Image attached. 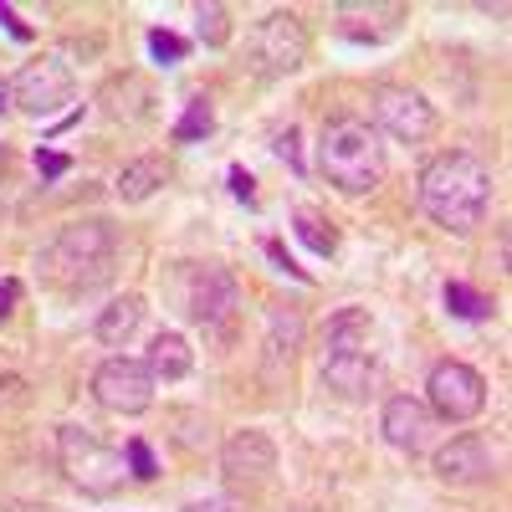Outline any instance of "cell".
Instances as JSON below:
<instances>
[{
	"instance_id": "cell-1",
	"label": "cell",
	"mask_w": 512,
	"mask_h": 512,
	"mask_svg": "<svg viewBox=\"0 0 512 512\" xmlns=\"http://www.w3.org/2000/svg\"><path fill=\"white\" fill-rule=\"evenodd\" d=\"M487 200H492V169L477 154L451 149L420 169V210L451 236H466L472 226H482Z\"/></svg>"
},
{
	"instance_id": "cell-2",
	"label": "cell",
	"mask_w": 512,
	"mask_h": 512,
	"mask_svg": "<svg viewBox=\"0 0 512 512\" xmlns=\"http://www.w3.org/2000/svg\"><path fill=\"white\" fill-rule=\"evenodd\" d=\"M318 164H323V180L338 195H369L384 175L379 164V134L364 118H333L318 139Z\"/></svg>"
},
{
	"instance_id": "cell-3",
	"label": "cell",
	"mask_w": 512,
	"mask_h": 512,
	"mask_svg": "<svg viewBox=\"0 0 512 512\" xmlns=\"http://www.w3.org/2000/svg\"><path fill=\"white\" fill-rule=\"evenodd\" d=\"M41 267L47 277L67 292H82L108 277L113 267V231L103 221H77V226H62L52 236V246L41 251Z\"/></svg>"
},
{
	"instance_id": "cell-4",
	"label": "cell",
	"mask_w": 512,
	"mask_h": 512,
	"mask_svg": "<svg viewBox=\"0 0 512 512\" xmlns=\"http://www.w3.org/2000/svg\"><path fill=\"white\" fill-rule=\"evenodd\" d=\"M57 461H62L67 482L82 487L88 497H113L128 472V461L113 446H103L93 431H82V425H62L57 431Z\"/></svg>"
},
{
	"instance_id": "cell-5",
	"label": "cell",
	"mask_w": 512,
	"mask_h": 512,
	"mask_svg": "<svg viewBox=\"0 0 512 512\" xmlns=\"http://www.w3.org/2000/svg\"><path fill=\"white\" fill-rule=\"evenodd\" d=\"M425 395H431L425 410H431L436 420L466 425V420H477L487 410V379L472 364H461V359H441L431 369V379H425Z\"/></svg>"
},
{
	"instance_id": "cell-6",
	"label": "cell",
	"mask_w": 512,
	"mask_h": 512,
	"mask_svg": "<svg viewBox=\"0 0 512 512\" xmlns=\"http://www.w3.org/2000/svg\"><path fill=\"white\" fill-rule=\"evenodd\" d=\"M251 57L262 77H287L308 62V26L297 11H267L251 31Z\"/></svg>"
},
{
	"instance_id": "cell-7",
	"label": "cell",
	"mask_w": 512,
	"mask_h": 512,
	"mask_svg": "<svg viewBox=\"0 0 512 512\" xmlns=\"http://www.w3.org/2000/svg\"><path fill=\"white\" fill-rule=\"evenodd\" d=\"M77 98V77L62 57H41V62H26L16 77H11V108L31 113V118H47L57 113L62 103Z\"/></svg>"
},
{
	"instance_id": "cell-8",
	"label": "cell",
	"mask_w": 512,
	"mask_h": 512,
	"mask_svg": "<svg viewBox=\"0 0 512 512\" xmlns=\"http://www.w3.org/2000/svg\"><path fill=\"white\" fill-rule=\"evenodd\" d=\"M93 400L103 410H113V415H144L154 405V374H149V364L123 359V354L103 359L93 369Z\"/></svg>"
},
{
	"instance_id": "cell-9",
	"label": "cell",
	"mask_w": 512,
	"mask_h": 512,
	"mask_svg": "<svg viewBox=\"0 0 512 512\" xmlns=\"http://www.w3.org/2000/svg\"><path fill=\"white\" fill-rule=\"evenodd\" d=\"M374 118L390 139L400 144H425L436 134V108L425 103L415 88H400V82H384V88H374Z\"/></svg>"
},
{
	"instance_id": "cell-10",
	"label": "cell",
	"mask_w": 512,
	"mask_h": 512,
	"mask_svg": "<svg viewBox=\"0 0 512 512\" xmlns=\"http://www.w3.org/2000/svg\"><path fill=\"white\" fill-rule=\"evenodd\" d=\"M379 431H384V441H390L395 451H425L431 446V436H436V415L425 410L420 400H410V395H395V400H384V415H379Z\"/></svg>"
},
{
	"instance_id": "cell-11",
	"label": "cell",
	"mask_w": 512,
	"mask_h": 512,
	"mask_svg": "<svg viewBox=\"0 0 512 512\" xmlns=\"http://www.w3.org/2000/svg\"><path fill=\"white\" fill-rule=\"evenodd\" d=\"M221 472L226 482H267L277 472V446L267 431H236L221 446Z\"/></svg>"
},
{
	"instance_id": "cell-12",
	"label": "cell",
	"mask_w": 512,
	"mask_h": 512,
	"mask_svg": "<svg viewBox=\"0 0 512 512\" xmlns=\"http://www.w3.org/2000/svg\"><path fill=\"white\" fill-rule=\"evenodd\" d=\"M236 303H241V287H236L231 272H221V267H195V272H190L185 308H190L195 323H221Z\"/></svg>"
},
{
	"instance_id": "cell-13",
	"label": "cell",
	"mask_w": 512,
	"mask_h": 512,
	"mask_svg": "<svg viewBox=\"0 0 512 512\" xmlns=\"http://www.w3.org/2000/svg\"><path fill=\"white\" fill-rule=\"evenodd\" d=\"M303 313L297 308H282V303H272L267 308V349H262V374H267V384H277L282 379V369H292V354L303 349Z\"/></svg>"
},
{
	"instance_id": "cell-14",
	"label": "cell",
	"mask_w": 512,
	"mask_h": 512,
	"mask_svg": "<svg viewBox=\"0 0 512 512\" xmlns=\"http://www.w3.org/2000/svg\"><path fill=\"white\" fill-rule=\"evenodd\" d=\"M436 477L446 487H472V482H487L492 477V456H487V441L482 436H456L436 451Z\"/></svg>"
},
{
	"instance_id": "cell-15",
	"label": "cell",
	"mask_w": 512,
	"mask_h": 512,
	"mask_svg": "<svg viewBox=\"0 0 512 512\" xmlns=\"http://www.w3.org/2000/svg\"><path fill=\"white\" fill-rule=\"evenodd\" d=\"M333 16H338V31H344L349 41H384V36L400 31V21L410 11L400 6V0H369V6H364V0H359V6L349 0V6H338Z\"/></svg>"
},
{
	"instance_id": "cell-16",
	"label": "cell",
	"mask_w": 512,
	"mask_h": 512,
	"mask_svg": "<svg viewBox=\"0 0 512 512\" xmlns=\"http://www.w3.org/2000/svg\"><path fill=\"white\" fill-rule=\"evenodd\" d=\"M369 313L364 308H338L323 323V359L328 354H369Z\"/></svg>"
},
{
	"instance_id": "cell-17",
	"label": "cell",
	"mask_w": 512,
	"mask_h": 512,
	"mask_svg": "<svg viewBox=\"0 0 512 512\" xmlns=\"http://www.w3.org/2000/svg\"><path fill=\"white\" fill-rule=\"evenodd\" d=\"M139 323H144V297H113V303L98 313V323H93V338L98 344H108V349H118V344H128V338L139 333Z\"/></svg>"
},
{
	"instance_id": "cell-18",
	"label": "cell",
	"mask_w": 512,
	"mask_h": 512,
	"mask_svg": "<svg viewBox=\"0 0 512 512\" xmlns=\"http://www.w3.org/2000/svg\"><path fill=\"white\" fill-rule=\"evenodd\" d=\"M144 364H149L154 379L169 384V379H185V374L195 369V349L185 344L180 333H154V344H149V359H144Z\"/></svg>"
},
{
	"instance_id": "cell-19",
	"label": "cell",
	"mask_w": 512,
	"mask_h": 512,
	"mask_svg": "<svg viewBox=\"0 0 512 512\" xmlns=\"http://www.w3.org/2000/svg\"><path fill=\"white\" fill-rule=\"evenodd\" d=\"M323 379L333 384V390H344V395H364V390H374L379 369H374L369 354H328L323 359Z\"/></svg>"
},
{
	"instance_id": "cell-20",
	"label": "cell",
	"mask_w": 512,
	"mask_h": 512,
	"mask_svg": "<svg viewBox=\"0 0 512 512\" xmlns=\"http://www.w3.org/2000/svg\"><path fill=\"white\" fill-rule=\"evenodd\" d=\"M164 180H169V164H164L159 154H144V159H134V164H123L118 195H123V200H149Z\"/></svg>"
},
{
	"instance_id": "cell-21",
	"label": "cell",
	"mask_w": 512,
	"mask_h": 512,
	"mask_svg": "<svg viewBox=\"0 0 512 512\" xmlns=\"http://www.w3.org/2000/svg\"><path fill=\"white\" fill-rule=\"evenodd\" d=\"M195 36L205 41V47H226V41H231V11L216 6V0L195 6Z\"/></svg>"
},
{
	"instance_id": "cell-22",
	"label": "cell",
	"mask_w": 512,
	"mask_h": 512,
	"mask_svg": "<svg viewBox=\"0 0 512 512\" xmlns=\"http://www.w3.org/2000/svg\"><path fill=\"white\" fill-rule=\"evenodd\" d=\"M446 308H451L456 318H472V323H477V318H492V308H497V303H492L487 292L466 287V282H446Z\"/></svg>"
},
{
	"instance_id": "cell-23",
	"label": "cell",
	"mask_w": 512,
	"mask_h": 512,
	"mask_svg": "<svg viewBox=\"0 0 512 512\" xmlns=\"http://www.w3.org/2000/svg\"><path fill=\"white\" fill-rule=\"evenodd\" d=\"M210 128H216V113H210V98H200V93H195V98L185 103V118L175 123V139H180V144H200V139L210 134Z\"/></svg>"
},
{
	"instance_id": "cell-24",
	"label": "cell",
	"mask_w": 512,
	"mask_h": 512,
	"mask_svg": "<svg viewBox=\"0 0 512 512\" xmlns=\"http://www.w3.org/2000/svg\"><path fill=\"white\" fill-rule=\"evenodd\" d=\"M210 420L200 415V410H180L175 415V446H185V451H210Z\"/></svg>"
},
{
	"instance_id": "cell-25",
	"label": "cell",
	"mask_w": 512,
	"mask_h": 512,
	"mask_svg": "<svg viewBox=\"0 0 512 512\" xmlns=\"http://www.w3.org/2000/svg\"><path fill=\"white\" fill-rule=\"evenodd\" d=\"M292 231L303 236L318 256H333V251H338V236H333V231H328V226L313 216V210H297V216H292Z\"/></svg>"
},
{
	"instance_id": "cell-26",
	"label": "cell",
	"mask_w": 512,
	"mask_h": 512,
	"mask_svg": "<svg viewBox=\"0 0 512 512\" xmlns=\"http://www.w3.org/2000/svg\"><path fill=\"white\" fill-rule=\"evenodd\" d=\"M123 461H128V477H139V482H154L159 477V461H154V451H149L144 436H134V441L123 446Z\"/></svg>"
},
{
	"instance_id": "cell-27",
	"label": "cell",
	"mask_w": 512,
	"mask_h": 512,
	"mask_svg": "<svg viewBox=\"0 0 512 512\" xmlns=\"http://www.w3.org/2000/svg\"><path fill=\"white\" fill-rule=\"evenodd\" d=\"M149 52H154V62H164V67H175V62H185V52H190V41H180L175 31H164V26H154V31H149Z\"/></svg>"
},
{
	"instance_id": "cell-28",
	"label": "cell",
	"mask_w": 512,
	"mask_h": 512,
	"mask_svg": "<svg viewBox=\"0 0 512 512\" xmlns=\"http://www.w3.org/2000/svg\"><path fill=\"white\" fill-rule=\"evenodd\" d=\"M36 169H41V180H62L67 169H72V159H67V154H57V149H47V144H41V149H36Z\"/></svg>"
},
{
	"instance_id": "cell-29",
	"label": "cell",
	"mask_w": 512,
	"mask_h": 512,
	"mask_svg": "<svg viewBox=\"0 0 512 512\" xmlns=\"http://www.w3.org/2000/svg\"><path fill=\"white\" fill-rule=\"evenodd\" d=\"M277 154L297 169V175H303V154H297V128H287V134H277Z\"/></svg>"
},
{
	"instance_id": "cell-30",
	"label": "cell",
	"mask_w": 512,
	"mask_h": 512,
	"mask_svg": "<svg viewBox=\"0 0 512 512\" xmlns=\"http://www.w3.org/2000/svg\"><path fill=\"white\" fill-rule=\"evenodd\" d=\"M16 303H21V282L16 277H0V318H11Z\"/></svg>"
},
{
	"instance_id": "cell-31",
	"label": "cell",
	"mask_w": 512,
	"mask_h": 512,
	"mask_svg": "<svg viewBox=\"0 0 512 512\" xmlns=\"http://www.w3.org/2000/svg\"><path fill=\"white\" fill-rule=\"evenodd\" d=\"M262 251H267V256H272V267H277V272H292V277H297V282H308V272H303V267H292V256H287V251H282V246H277V241H267V246H262Z\"/></svg>"
},
{
	"instance_id": "cell-32",
	"label": "cell",
	"mask_w": 512,
	"mask_h": 512,
	"mask_svg": "<svg viewBox=\"0 0 512 512\" xmlns=\"http://www.w3.org/2000/svg\"><path fill=\"white\" fill-rule=\"evenodd\" d=\"M0 26H6L16 41H31V26H26V21H16V11H11V6H0Z\"/></svg>"
},
{
	"instance_id": "cell-33",
	"label": "cell",
	"mask_w": 512,
	"mask_h": 512,
	"mask_svg": "<svg viewBox=\"0 0 512 512\" xmlns=\"http://www.w3.org/2000/svg\"><path fill=\"white\" fill-rule=\"evenodd\" d=\"M231 195H236V200H251V195H256V180L246 175V169H231Z\"/></svg>"
},
{
	"instance_id": "cell-34",
	"label": "cell",
	"mask_w": 512,
	"mask_h": 512,
	"mask_svg": "<svg viewBox=\"0 0 512 512\" xmlns=\"http://www.w3.org/2000/svg\"><path fill=\"white\" fill-rule=\"evenodd\" d=\"M185 512H231V507H226V502H190Z\"/></svg>"
},
{
	"instance_id": "cell-35",
	"label": "cell",
	"mask_w": 512,
	"mask_h": 512,
	"mask_svg": "<svg viewBox=\"0 0 512 512\" xmlns=\"http://www.w3.org/2000/svg\"><path fill=\"white\" fill-rule=\"evenodd\" d=\"M11 113V82H0V118Z\"/></svg>"
},
{
	"instance_id": "cell-36",
	"label": "cell",
	"mask_w": 512,
	"mask_h": 512,
	"mask_svg": "<svg viewBox=\"0 0 512 512\" xmlns=\"http://www.w3.org/2000/svg\"><path fill=\"white\" fill-rule=\"evenodd\" d=\"M6 169H11V149H6V144H0V175H6Z\"/></svg>"
}]
</instances>
